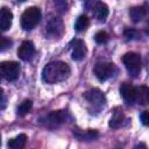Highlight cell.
Wrapping results in <instances>:
<instances>
[{
	"instance_id": "cell-6",
	"label": "cell",
	"mask_w": 149,
	"mask_h": 149,
	"mask_svg": "<svg viewBox=\"0 0 149 149\" xmlns=\"http://www.w3.org/2000/svg\"><path fill=\"white\" fill-rule=\"evenodd\" d=\"M94 74L95 77L100 80V81H105L108 78L113 77V74L116 71V68L113 63H107V62H102V63H97L94 66Z\"/></svg>"
},
{
	"instance_id": "cell-2",
	"label": "cell",
	"mask_w": 149,
	"mask_h": 149,
	"mask_svg": "<svg viewBox=\"0 0 149 149\" xmlns=\"http://www.w3.org/2000/svg\"><path fill=\"white\" fill-rule=\"evenodd\" d=\"M41 20V9L38 7H29L21 15V27L24 30L34 29Z\"/></svg>"
},
{
	"instance_id": "cell-10",
	"label": "cell",
	"mask_w": 149,
	"mask_h": 149,
	"mask_svg": "<svg viewBox=\"0 0 149 149\" xmlns=\"http://www.w3.org/2000/svg\"><path fill=\"white\" fill-rule=\"evenodd\" d=\"M34 54H35V47H34L33 42H30V41H23L17 49L19 58H21L24 62L30 61L33 58Z\"/></svg>"
},
{
	"instance_id": "cell-21",
	"label": "cell",
	"mask_w": 149,
	"mask_h": 149,
	"mask_svg": "<svg viewBox=\"0 0 149 149\" xmlns=\"http://www.w3.org/2000/svg\"><path fill=\"white\" fill-rule=\"evenodd\" d=\"M94 40H95V42H97L98 44H105V43L108 42L109 35H108L106 31L100 30V31H98V33L94 35Z\"/></svg>"
},
{
	"instance_id": "cell-19",
	"label": "cell",
	"mask_w": 149,
	"mask_h": 149,
	"mask_svg": "<svg viewBox=\"0 0 149 149\" xmlns=\"http://www.w3.org/2000/svg\"><path fill=\"white\" fill-rule=\"evenodd\" d=\"M88 26H90V19L86 15H80V16H78V19L74 23V29H76V31L80 33V31L86 30L88 28Z\"/></svg>"
},
{
	"instance_id": "cell-29",
	"label": "cell",
	"mask_w": 149,
	"mask_h": 149,
	"mask_svg": "<svg viewBox=\"0 0 149 149\" xmlns=\"http://www.w3.org/2000/svg\"><path fill=\"white\" fill-rule=\"evenodd\" d=\"M17 1H26V0H17Z\"/></svg>"
},
{
	"instance_id": "cell-14",
	"label": "cell",
	"mask_w": 149,
	"mask_h": 149,
	"mask_svg": "<svg viewBox=\"0 0 149 149\" xmlns=\"http://www.w3.org/2000/svg\"><path fill=\"white\" fill-rule=\"evenodd\" d=\"M135 91H136L135 102H137L140 105L149 104V87L141 85V86L135 87Z\"/></svg>"
},
{
	"instance_id": "cell-13",
	"label": "cell",
	"mask_w": 149,
	"mask_h": 149,
	"mask_svg": "<svg viewBox=\"0 0 149 149\" xmlns=\"http://www.w3.org/2000/svg\"><path fill=\"white\" fill-rule=\"evenodd\" d=\"M148 13V7L147 6H135L129 9V17L132 19L133 22H140L142 19Z\"/></svg>"
},
{
	"instance_id": "cell-5",
	"label": "cell",
	"mask_w": 149,
	"mask_h": 149,
	"mask_svg": "<svg viewBox=\"0 0 149 149\" xmlns=\"http://www.w3.org/2000/svg\"><path fill=\"white\" fill-rule=\"evenodd\" d=\"M0 71H1V74L2 77L8 80V81H14L19 78L20 76V64L16 63V62H9V61H6V62H2L0 64Z\"/></svg>"
},
{
	"instance_id": "cell-3",
	"label": "cell",
	"mask_w": 149,
	"mask_h": 149,
	"mask_svg": "<svg viewBox=\"0 0 149 149\" xmlns=\"http://www.w3.org/2000/svg\"><path fill=\"white\" fill-rule=\"evenodd\" d=\"M66 120H68V113L65 111H52L49 114L42 116L38 121L42 126L54 129L66 122Z\"/></svg>"
},
{
	"instance_id": "cell-11",
	"label": "cell",
	"mask_w": 149,
	"mask_h": 149,
	"mask_svg": "<svg viewBox=\"0 0 149 149\" xmlns=\"http://www.w3.org/2000/svg\"><path fill=\"white\" fill-rule=\"evenodd\" d=\"M120 94L121 97L125 99L126 102L128 104H134L135 102V97H136V91H135V87L129 84V83H123L121 84L120 88Z\"/></svg>"
},
{
	"instance_id": "cell-9",
	"label": "cell",
	"mask_w": 149,
	"mask_h": 149,
	"mask_svg": "<svg viewBox=\"0 0 149 149\" xmlns=\"http://www.w3.org/2000/svg\"><path fill=\"white\" fill-rule=\"evenodd\" d=\"M69 47L71 48V58L73 61H80L85 57L86 55V45L84 43V41L79 40V38H74L70 42Z\"/></svg>"
},
{
	"instance_id": "cell-27",
	"label": "cell",
	"mask_w": 149,
	"mask_h": 149,
	"mask_svg": "<svg viewBox=\"0 0 149 149\" xmlns=\"http://www.w3.org/2000/svg\"><path fill=\"white\" fill-rule=\"evenodd\" d=\"M140 147H143V148H147V146H146V144H143V143H141V144H137V146H135V148H140Z\"/></svg>"
},
{
	"instance_id": "cell-8",
	"label": "cell",
	"mask_w": 149,
	"mask_h": 149,
	"mask_svg": "<svg viewBox=\"0 0 149 149\" xmlns=\"http://www.w3.org/2000/svg\"><path fill=\"white\" fill-rule=\"evenodd\" d=\"M45 33L51 38H59L64 33V24L59 17H51L45 24Z\"/></svg>"
},
{
	"instance_id": "cell-1",
	"label": "cell",
	"mask_w": 149,
	"mask_h": 149,
	"mask_svg": "<svg viewBox=\"0 0 149 149\" xmlns=\"http://www.w3.org/2000/svg\"><path fill=\"white\" fill-rule=\"evenodd\" d=\"M70 66L62 61L48 63L42 71V79L47 84H57L65 80L70 76Z\"/></svg>"
},
{
	"instance_id": "cell-23",
	"label": "cell",
	"mask_w": 149,
	"mask_h": 149,
	"mask_svg": "<svg viewBox=\"0 0 149 149\" xmlns=\"http://www.w3.org/2000/svg\"><path fill=\"white\" fill-rule=\"evenodd\" d=\"M12 43H13V42H12L10 38L6 37V36H2V37H1V41H0V50H1V51H5L7 48H10Z\"/></svg>"
},
{
	"instance_id": "cell-12",
	"label": "cell",
	"mask_w": 149,
	"mask_h": 149,
	"mask_svg": "<svg viewBox=\"0 0 149 149\" xmlns=\"http://www.w3.org/2000/svg\"><path fill=\"white\" fill-rule=\"evenodd\" d=\"M13 21V13L7 8L2 7L0 9V28L2 31H6L10 28Z\"/></svg>"
},
{
	"instance_id": "cell-16",
	"label": "cell",
	"mask_w": 149,
	"mask_h": 149,
	"mask_svg": "<svg viewBox=\"0 0 149 149\" xmlns=\"http://www.w3.org/2000/svg\"><path fill=\"white\" fill-rule=\"evenodd\" d=\"M26 142H27V136L26 134H19L14 139H10L7 143L8 148L10 149H21L26 146Z\"/></svg>"
},
{
	"instance_id": "cell-17",
	"label": "cell",
	"mask_w": 149,
	"mask_h": 149,
	"mask_svg": "<svg viewBox=\"0 0 149 149\" xmlns=\"http://www.w3.org/2000/svg\"><path fill=\"white\" fill-rule=\"evenodd\" d=\"M123 120H125V115H123L122 111L115 109L114 113H113V115H112V118H111V120H109L108 126L111 128H113V129H116V128H119L122 125Z\"/></svg>"
},
{
	"instance_id": "cell-28",
	"label": "cell",
	"mask_w": 149,
	"mask_h": 149,
	"mask_svg": "<svg viewBox=\"0 0 149 149\" xmlns=\"http://www.w3.org/2000/svg\"><path fill=\"white\" fill-rule=\"evenodd\" d=\"M146 33H147V35L149 36V22L147 23V28H146Z\"/></svg>"
},
{
	"instance_id": "cell-4",
	"label": "cell",
	"mask_w": 149,
	"mask_h": 149,
	"mask_svg": "<svg viewBox=\"0 0 149 149\" xmlns=\"http://www.w3.org/2000/svg\"><path fill=\"white\" fill-rule=\"evenodd\" d=\"M122 62L128 71V73L132 77H137V74L141 71V57L136 52H127L122 56Z\"/></svg>"
},
{
	"instance_id": "cell-15",
	"label": "cell",
	"mask_w": 149,
	"mask_h": 149,
	"mask_svg": "<svg viewBox=\"0 0 149 149\" xmlns=\"http://www.w3.org/2000/svg\"><path fill=\"white\" fill-rule=\"evenodd\" d=\"M93 14L97 20L99 21H105L108 16V7L104 2H97L94 8H93Z\"/></svg>"
},
{
	"instance_id": "cell-24",
	"label": "cell",
	"mask_w": 149,
	"mask_h": 149,
	"mask_svg": "<svg viewBox=\"0 0 149 149\" xmlns=\"http://www.w3.org/2000/svg\"><path fill=\"white\" fill-rule=\"evenodd\" d=\"M140 120L143 126H149V111H144L140 115Z\"/></svg>"
},
{
	"instance_id": "cell-25",
	"label": "cell",
	"mask_w": 149,
	"mask_h": 149,
	"mask_svg": "<svg viewBox=\"0 0 149 149\" xmlns=\"http://www.w3.org/2000/svg\"><path fill=\"white\" fill-rule=\"evenodd\" d=\"M54 2L59 9H62V10L66 9V0H54Z\"/></svg>"
},
{
	"instance_id": "cell-7",
	"label": "cell",
	"mask_w": 149,
	"mask_h": 149,
	"mask_svg": "<svg viewBox=\"0 0 149 149\" xmlns=\"http://www.w3.org/2000/svg\"><path fill=\"white\" fill-rule=\"evenodd\" d=\"M84 98L86 99V101L93 106V108L95 109H100L101 107L105 106L106 104V98L104 95V93L99 90V88H92L88 90L87 92L84 93Z\"/></svg>"
},
{
	"instance_id": "cell-26",
	"label": "cell",
	"mask_w": 149,
	"mask_h": 149,
	"mask_svg": "<svg viewBox=\"0 0 149 149\" xmlns=\"http://www.w3.org/2000/svg\"><path fill=\"white\" fill-rule=\"evenodd\" d=\"M5 104H6L5 93H3V90H1V109H3V108H5Z\"/></svg>"
},
{
	"instance_id": "cell-20",
	"label": "cell",
	"mask_w": 149,
	"mask_h": 149,
	"mask_svg": "<svg viewBox=\"0 0 149 149\" xmlns=\"http://www.w3.org/2000/svg\"><path fill=\"white\" fill-rule=\"evenodd\" d=\"M31 107H33V101L29 100V99H26V100H23L17 106V114L20 116H24L27 113H29V111L31 109Z\"/></svg>"
},
{
	"instance_id": "cell-18",
	"label": "cell",
	"mask_w": 149,
	"mask_h": 149,
	"mask_svg": "<svg viewBox=\"0 0 149 149\" xmlns=\"http://www.w3.org/2000/svg\"><path fill=\"white\" fill-rule=\"evenodd\" d=\"M73 135L77 137V139H79L80 141H84V140H86V141H91V140H94L95 137H98V132L95 130V129H87V130H85V132H78V130H74L73 132Z\"/></svg>"
},
{
	"instance_id": "cell-22",
	"label": "cell",
	"mask_w": 149,
	"mask_h": 149,
	"mask_svg": "<svg viewBox=\"0 0 149 149\" xmlns=\"http://www.w3.org/2000/svg\"><path fill=\"white\" fill-rule=\"evenodd\" d=\"M125 36L128 38V40H139L141 37V34L135 30V29H126L125 30Z\"/></svg>"
}]
</instances>
